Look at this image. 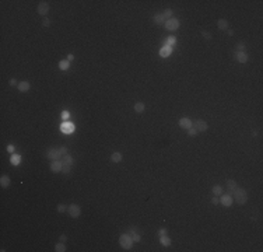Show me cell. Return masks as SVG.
<instances>
[{
	"instance_id": "obj_23",
	"label": "cell",
	"mask_w": 263,
	"mask_h": 252,
	"mask_svg": "<svg viewBox=\"0 0 263 252\" xmlns=\"http://www.w3.org/2000/svg\"><path fill=\"white\" fill-rule=\"evenodd\" d=\"M217 27L220 29H228V21L225 18H220V20L217 21Z\"/></svg>"
},
{
	"instance_id": "obj_43",
	"label": "cell",
	"mask_w": 263,
	"mask_h": 252,
	"mask_svg": "<svg viewBox=\"0 0 263 252\" xmlns=\"http://www.w3.org/2000/svg\"><path fill=\"white\" fill-rule=\"evenodd\" d=\"M67 60H69V62L74 60V55H73V53H69V55H67Z\"/></svg>"
},
{
	"instance_id": "obj_31",
	"label": "cell",
	"mask_w": 263,
	"mask_h": 252,
	"mask_svg": "<svg viewBox=\"0 0 263 252\" xmlns=\"http://www.w3.org/2000/svg\"><path fill=\"white\" fill-rule=\"evenodd\" d=\"M58 151H59V154H60V157H62V158H63V156H66V154H69V153H67V147H59L58 148Z\"/></svg>"
},
{
	"instance_id": "obj_32",
	"label": "cell",
	"mask_w": 263,
	"mask_h": 252,
	"mask_svg": "<svg viewBox=\"0 0 263 252\" xmlns=\"http://www.w3.org/2000/svg\"><path fill=\"white\" fill-rule=\"evenodd\" d=\"M60 116H62V119H63V121H67V119L70 118V112L67 111V109H66V111H62Z\"/></svg>"
},
{
	"instance_id": "obj_18",
	"label": "cell",
	"mask_w": 263,
	"mask_h": 252,
	"mask_svg": "<svg viewBox=\"0 0 263 252\" xmlns=\"http://www.w3.org/2000/svg\"><path fill=\"white\" fill-rule=\"evenodd\" d=\"M160 242H161V245L163 246H170L172 244V241L168 235H160Z\"/></svg>"
},
{
	"instance_id": "obj_37",
	"label": "cell",
	"mask_w": 263,
	"mask_h": 252,
	"mask_svg": "<svg viewBox=\"0 0 263 252\" xmlns=\"http://www.w3.org/2000/svg\"><path fill=\"white\" fill-rule=\"evenodd\" d=\"M71 170V165H66L63 164V170H62V172H64V174H69Z\"/></svg>"
},
{
	"instance_id": "obj_25",
	"label": "cell",
	"mask_w": 263,
	"mask_h": 252,
	"mask_svg": "<svg viewBox=\"0 0 263 252\" xmlns=\"http://www.w3.org/2000/svg\"><path fill=\"white\" fill-rule=\"evenodd\" d=\"M154 23H155V24H165V18H164L163 13L154 14Z\"/></svg>"
},
{
	"instance_id": "obj_17",
	"label": "cell",
	"mask_w": 263,
	"mask_h": 252,
	"mask_svg": "<svg viewBox=\"0 0 263 252\" xmlns=\"http://www.w3.org/2000/svg\"><path fill=\"white\" fill-rule=\"evenodd\" d=\"M59 69H60V70H63V71L69 70V69H70V62H69L67 59L60 60V62H59Z\"/></svg>"
},
{
	"instance_id": "obj_4",
	"label": "cell",
	"mask_w": 263,
	"mask_h": 252,
	"mask_svg": "<svg viewBox=\"0 0 263 252\" xmlns=\"http://www.w3.org/2000/svg\"><path fill=\"white\" fill-rule=\"evenodd\" d=\"M165 28L168 29V31H176V29L179 28V20L178 18H170V20H167L165 21Z\"/></svg>"
},
{
	"instance_id": "obj_20",
	"label": "cell",
	"mask_w": 263,
	"mask_h": 252,
	"mask_svg": "<svg viewBox=\"0 0 263 252\" xmlns=\"http://www.w3.org/2000/svg\"><path fill=\"white\" fill-rule=\"evenodd\" d=\"M0 185H1V188H9L10 186V178H9V175H1V178H0Z\"/></svg>"
},
{
	"instance_id": "obj_39",
	"label": "cell",
	"mask_w": 263,
	"mask_h": 252,
	"mask_svg": "<svg viewBox=\"0 0 263 252\" xmlns=\"http://www.w3.org/2000/svg\"><path fill=\"white\" fill-rule=\"evenodd\" d=\"M211 203H213V205H218V203H220L218 196H213V198H211Z\"/></svg>"
},
{
	"instance_id": "obj_21",
	"label": "cell",
	"mask_w": 263,
	"mask_h": 252,
	"mask_svg": "<svg viewBox=\"0 0 263 252\" xmlns=\"http://www.w3.org/2000/svg\"><path fill=\"white\" fill-rule=\"evenodd\" d=\"M222 192H224V188L221 185H214V186L211 188V193L214 195V196H220Z\"/></svg>"
},
{
	"instance_id": "obj_5",
	"label": "cell",
	"mask_w": 263,
	"mask_h": 252,
	"mask_svg": "<svg viewBox=\"0 0 263 252\" xmlns=\"http://www.w3.org/2000/svg\"><path fill=\"white\" fill-rule=\"evenodd\" d=\"M218 199H220V203H221L224 207H230V206H232V202H234L232 196H231V195H228V193L220 195V196H218Z\"/></svg>"
},
{
	"instance_id": "obj_33",
	"label": "cell",
	"mask_w": 263,
	"mask_h": 252,
	"mask_svg": "<svg viewBox=\"0 0 263 252\" xmlns=\"http://www.w3.org/2000/svg\"><path fill=\"white\" fill-rule=\"evenodd\" d=\"M187 133H189V136H196L197 133H199V132L196 130V128H195V126H190V128L187 129Z\"/></svg>"
},
{
	"instance_id": "obj_34",
	"label": "cell",
	"mask_w": 263,
	"mask_h": 252,
	"mask_svg": "<svg viewBox=\"0 0 263 252\" xmlns=\"http://www.w3.org/2000/svg\"><path fill=\"white\" fill-rule=\"evenodd\" d=\"M66 210H67V206L63 205V203H59V205H58V211H59V213H64Z\"/></svg>"
},
{
	"instance_id": "obj_44",
	"label": "cell",
	"mask_w": 263,
	"mask_h": 252,
	"mask_svg": "<svg viewBox=\"0 0 263 252\" xmlns=\"http://www.w3.org/2000/svg\"><path fill=\"white\" fill-rule=\"evenodd\" d=\"M227 34L230 36H232V35H234V29H227Z\"/></svg>"
},
{
	"instance_id": "obj_42",
	"label": "cell",
	"mask_w": 263,
	"mask_h": 252,
	"mask_svg": "<svg viewBox=\"0 0 263 252\" xmlns=\"http://www.w3.org/2000/svg\"><path fill=\"white\" fill-rule=\"evenodd\" d=\"M7 151L9 153H14V146H13V144H7Z\"/></svg>"
},
{
	"instance_id": "obj_26",
	"label": "cell",
	"mask_w": 263,
	"mask_h": 252,
	"mask_svg": "<svg viewBox=\"0 0 263 252\" xmlns=\"http://www.w3.org/2000/svg\"><path fill=\"white\" fill-rule=\"evenodd\" d=\"M63 164H66V165H73L74 164V160H73V157H71L70 154L63 156Z\"/></svg>"
},
{
	"instance_id": "obj_13",
	"label": "cell",
	"mask_w": 263,
	"mask_h": 252,
	"mask_svg": "<svg viewBox=\"0 0 263 252\" xmlns=\"http://www.w3.org/2000/svg\"><path fill=\"white\" fill-rule=\"evenodd\" d=\"M171 53H172V46L164 45V46L160 49V56H161V58H168Z\"/></svg>"
},
{
	"instance_id": "obj_11",
	"label": "cell",
	"mask_w": 263,
	"mask_h": 252,
	"mask_svg": "<svg viewBox=\"0 0 263 252\" xmlns=\"http://www.w3.org/2000/svg\"><path fill=\"white\" fill-rule=\"evenodd\" d=\"M60 130L63 132V133H73V130H74V125L71 122H63L60 125Z\"/></svg>"
},
{
	"instance_id": "obj_10",
	"label": "cell",
	"mask_w": 263,
	"mask_h": 252,
	"mask_svg": "<svg viewBox=\"0 0 263 252\" xmlns=\"http://www.w3.org/2000/svg\"><path fill=\"white\" fill-rule=\"evenodd\" d=\"M178 125L181 126L182 129L187 130L190 126H193V122L189 119V118H181V119H179V122H178Z\"/></svg>"
},
{
	"instance_id": "obj_14",
	"label": "cell",
	"mask_w": 263,
	"mask_h": 252,
	"mask_svg": "<svg viewBox=\"0 0 263 252\" xmlns=\"http://www.w3.org/2000/svg\"><path fill=\"white\" fill-rule=\"evenodd\" d=\"M129 234L132 235V240H133V242H140V241H141V237H140V234H139V231H137L136 227H132L130 231H129Z\"/></svg>"
},
{
	"instance_id": "obj_15",
	"label": "cell",
	"mask_w": 263,
	"mask_h": 252,
	"mask_svg": "<svg viewBox=\"0 0 263 252\" xmlns=\"http://www.w3.org/2000/svg\"><path fill=\"white\" fill-rule=\"evenodd\" d=\"M235 58H237V60H238L239 63H246V62H248V53L246 52H237Z\"/></svg>"
},
{
	"instance_id": "obj_22",
	"label": "cell",
	"mask_w": 263,
	"mask_h": 252,
	"mask_svg": "<svg viewBox=\"0 0 263 252\" xmlns=\"http://www.w3.org/2000/svg\"><path fill=\"white\" fill-rule=\"evenodd\" d=\"M227 188H228V191H230V193H232L235 189L238 188V185H237V182H235L234 179H228V181H227Z\"/></svg>"
},
{
	"instance_id": "obj_6",
	"label": "cell",
	"mask_w": 263,
	"mask_h": 252,
	"mask_svg": "<svg viewBox=\"0 0 263 252\" xmlns=\"http://www.w3.org/2000/svg\"><path fill=\"white\" fill-rule=\"evenodd\" d=\"M195 128H196V130L197 132H206V130L209 129V125H207V122L206 121H203V119H197L196 122H195V125H193Z\"/></svg>"
},
{
	"instance_id": "obj_9",
	"label": "cell",
	"mask_w": 263,
	"mask_h": 252,
	"mask_svg": "<svg viewBox=\"0 0 263 252\" xmlns=\"http://www.w3.org/2000/svg\"><path fill=\"white\" fill-rule=\"evenodd\" d=\"M48 11H49V4L48 1H41L38 4V14H41L42 17H46Z\"/></svg>"
},
{
	"instance_id": "obj_24",
	"label": "cell",
	"mask_w": 263,
	"mask_h": 252,
	"mask_svg": "<svg viewBox=\"0 0 263 252\" xmlns=\"http://www.w3.org/2000/svg\"><path fill=\"white\" fill-rule=\"evenodd\" d=\"M144 109H146V105L141 102V101H137L135 104V111L137 112V114H141V112H144Z\"/></svg>"
},
{
	"instance_id": "obj_2",
	"label": "cell",
	"mask_w": 263,
	"mask_h": 252,
	"mask_svg": "<svg viewBox=\"0 0 263 252\" xmlns=\"http://www.w3.org/2000/svg\"><path fill=\"white\" fill-rule=\"evenodd\" d=\"M119 244L122 246L123 249H130L133 246V240H132V235L126 233V234H122L119 237Z\"/></svg>"
},
{
	"instance_id": "obj_28",
	"label": "cell",
	"mask_w": 263,
	"mask_h": 252,
	"mask_svg": "<svg viewBox=\"0 0 263 252\" xmlns=\"http://www.w3.org/2000/svg\"><path fill=\"white\" fill-rule=\"evenodd\" d=\"M55 251H56V252H64V251H66V245H64V242H60V241H59L58 244L55 245Z\"/></svg>"
},
{
	"instance_id": "obj_19",
	"label": "cell",
	"mask_w": 263,
	"mask_h": 252,
	"mask_svg": "<svg viewBox=\"0 0 263 252\" xmlns=\"http://www.w3.org/2000/svg\"><path fill=\"white\" fill-rule=\"evenodd\" d=\"M122 160H123L122 153H119V151L112 153V156H111V161H112V163H120Z\"/></svg>"
},
{
	"instance_id": "obj_36",
	"label": "cell",
	"mask_w": 263,
	"mask_h": 252,
	"mask_svg": "<svg viewBox=\"0 0 263 252\" xmlns=\"http://www.w3.org/2000/svg\"><path fill=\"white\" fill-rule=\"evenodd\" d=\"M202 35L205 36V39H211V32H209V31H202Z\"/></svg>"
},
{
	"instance_id": "obj_12",
	"label": "cell",
	"mask_w": 263,
	"mask_h": 252,
	"mask_svg": "<svg viewBox=\"0 0 263 252\" xmlns=\"http://www.w3.org/2000/svg\"><path fill=\"white\" fill-rule=\"evenodd\" d=\"M17 88L20 90V93H27L29 88H31V84H29V81H27V80H23V81L18 83Z\"/></svg>"
},
{
	"instance_id": "obj_1",
	"label": "cell",
	"mask_w": 263,
	"mask_h": 252,
	"mask_svg": "<svg viewBox=\"0 0 263 252\" xmlns=\"http://www.w3.org/2000/svg\"><path fill=\"white\" fill-rule=\"evenodd\" d=\"M232 199L238 205H245L246 202H248V193H246V191L244 188H237L232 192Z\"/></svg>"
},
{
	"instance_id": "obj_27",
	"label": "cell",
	"mask_w": 263,
	"mask_h": 252,
	"mask_svg": "<svg viewBox=\"0 0 263 252\" xmlns=\"http://www.w3.org/2000/svg\"><path fill=\"white\" fill-rule=\"evenodd\" d=\"M172 14H174V11H172V9H165L163 13V16L164 18H165V21L167 20H170V18H172Z\"/></svg>"
},
{
	"instance_id": "obj_30",
	"label": "cell",
	"mask_w": 263,
	"mask_h": 252,
	"mask_svg": "<svg viewBox=\"0 0 263 252\" xmlns=\"http://www.w3.org/2000/svg\"><path fill=\"white\" fill-rule=\"evenodd\" d=\"M235 48H237V52H245V44L244 42H238Z\"/></svg>"
},
{
	"instance_id": "obj_40",
	"label": "cell",
	"mask_w": 263,
	"mask_h": 252,
	"mask_svg": "<svg viewBox=\"0 0 263 252\" xmlns=\"http://www.w3.org/2000/svg\"><path fill=\"white\" fill-rule=\"evenodd\" d=\"M9 84H10L11 87H14V86H18V83H17V80H16V79H10V80H9Z\"/></svg>"
},
{
	"instance_id": "obj_3",
	"label": "cell",
	"mask_w": 263,
	"mask_h": 252,
	"mask_svg": "<svg viewBox=\"0 0 263 252\" xmlns=\"http://www.w3.org/2000/svg\"><path fill=\"white\" fill-rule=\"evenodd\" d=\"M67 211H69L70 217L77 218V217H80V214H81V207L78 205H76V203H71V205L67 207Z\"/></svg>"
},
{
	"instance_id": "obj_8",
	"label": "cell",
	"mask_w": 263,
	"mask_h": 252,
	"mask_svg": "<svg viewBox=\"0 0 263 252\" xmlns=\"http://www.w3.org/2000/svg\"><path fill=\"white\" fill-rule=\"evenodd\" d=\"M46 157L49 160H60L62 157H60V154H59L58 151V148H53V147H51V148H48V151H46Z\"/></svg>"
},
{
	"instance_id": "obj_38",
	"label": "cell",
	"mask_w": 263,
	"mask_h": 252,
	"mask_svg": "<svg viewBox=\"0 0 263 252\" xmlns=\"http://www.w3.org/2000/svg\"><path fill=\"white\" fill-rule=\"evenodd\" d=\"M168 234V230L167 228H160L158 230V235H167Z\"/></svg>"
},
{
	"instance_id": "obj_35",
	"label": "cell",
	"mask_w": 263,
	"mask_h": 252,
	"mask_svg": "<svg viewBox=\"0 0 263 252\" xmlns=\"http://www.w3.org/2000/svg\"><path fill=\"white\" fill-rule=\"evenodd\" d=\"M42 25H43V27H49V25H51V20L48 17H43L42 18Z\"/></svg>"
},
{
	"instance_id": "obj_16",
	"label": "cell",
	"mask_w": 263,
	"mask_h": 252,
	"mask_svg": "<svg viewBox=\"0 0 263 252\" xmlns=\"http://www.w3.org/2000/svg\"><path fill=\"white\" fill-rule=\"evenodd\" d=\"M10 163L13 165H20L21 164V156L20 154H16V153H13L11 157H10Z\"/></svg>"
},
{
	"instance_id": "obj_41",
	"label": "cell",
	"mask_w": 263,
	"mask_h": 252,
	"mask_svg": "<svg viewBox=\"0 0 263 252\" xmlns=\"http://www.w3.org/2000/svg\"><path fill=\"white\" fill-rule=\"evenodd\" d=\"M66 240H67L66 234H60V237H59V241H60V242H66Z\"/></svg>"
},
{
	"instance_id": "obj_29",
	"label": "cell",
	"mask_w": 263,
	"mask_h": 252,
	"mask_svg": "<svg viewBox=\"0 0 263 252\" xmlns=\"http://www.w3.org/2000/svg\"><path fill=\"white\" fill-rule=\"evenodd\" d=\"M176 44V38L175 36H170L167 41H165V45H168V46H174Z\"/></svg>"
},
{
	"instance_id": "obj_7",
	"label": "cell",
	"mask_w": 263,
	"mask_h": 252,
	"mask_svg": "<svg viewBox=\"0 0 263 252\" xmlns=\"http://www.w3.org/2000/svg\"><path fill=\"white\" fill-rule=\"evenodd\" d=\"M63 170V161H60V160H53L52 163H51V171L52 172H60V171Z\"/></svg>"
}]
</instances>
